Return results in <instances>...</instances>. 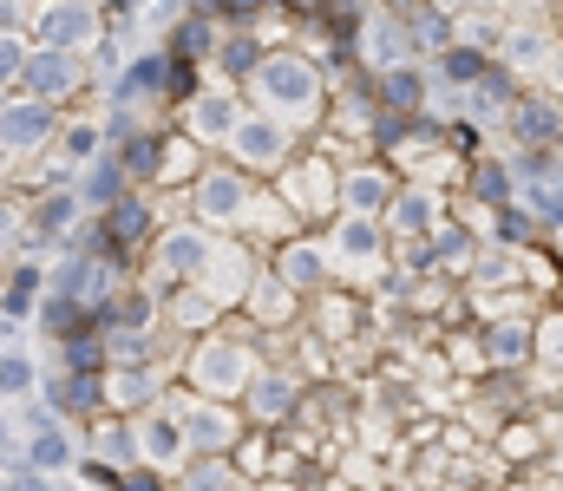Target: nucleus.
<instances>
[{
    "instance_id": "aec40b11",
    "label": "nucleus",
    "mask_w": 563,
    "mask_h": 491,
    "mask_svg": "<svg viewBox=\"0 0 563 491\" xmlns=\"http://www.w3.org/2000/svg\"><path fill=\"white\" fill-rule=\"evenodd\" d=\"M217 439H230V420L223 413H203L197 420V446H217Z\"/></svg>"
},
{
    "instance_id": "6e6552de",
    "label": "nucleus",
    "mask_w": 563,
    "mask_h": 491,
    "mask_svg": "<svg viewBox=\"0 0 563 491\" xmlns=\"http://www.w3.org/2000/svg\"><path fill=\"white\" fill-rule=\"evenodd\" d=\"M288 203H295V210H308V216H314V210H328V203H334V177H328V164H321V158L301 164V170L288 177Z\"/></svg>"
},
{
    "instance_id": "9b49d317",
    "label": "nucleus",
    "mask_w": 563,
    "mask_h": 491,
    "mask_svg": "<svg viewBox=\"0 0 563 491\" xmlns=\"http://www.w3.org/2000/svg\"><path fill=\"white\" fill-rule=\"evenodd\" d=\"M164 263L190 276V269H203V263H210V243H203L197 230H177V236H164Z\"/></svg>"
},
{
    "instance_id": "9d476101",
    "label": "nucleus",
    "mask_w": 563,
    "mask_h": 491,
    "mask_svg": "<svg viewBox=\"0 0 563 491\" xmlns=\"http://www.w3.org/2000/svg\"><path fill=\"white\" fill-rule=\"evenodd\" d=\"M341 256H347V263H374V256H380V230H374L367 216H347V223H341Z\"/></svg>"
},
{
    "instance_id": "f03ea898",
    "label": "nucleus",
    "mask_w": 563,
    "mask_h": 491,
    "mask_svg": "<svg viewBox=\"0 0 563 491\" xmlns=\"http://www.w3.org/2000/svg\"><path fill=\"white\" fill-rule=\"evenodd\" d=\"M33 33H40L53 53H79V46H92L99 20H92V7H86V0H53V7L33 20Z\"/></svg>"
},
{
    "instance_id": "ddd939ff",
    "label": "nucleus",
    "mask_w": 563,
    "mask_h": 491,
    "mask_svg": "<svg viewBox=\"0 0 563 491\" xmlns=\"http://www.w3.org/2000/svg\"><path fill=\"white\" fill-rule=\"evenodd\" d=\"M400 20H367V59H380V66H394L400 59Z\"/></svg>"
},
{
    "instance_id": "f257e3e1",
    "label": "nucleus",
    "mask_w": 563,
    "mask_h": 491,
    "mask_svg": "<svg viewBox=\"0 0 563 491\" xmlns=\"http://www.w3.org/2000/svg\"><path fill=\"white\" fill-rule=\"evenodd\" d=\"M256 92L269 99V112H308L314 92H321V72L308 59H295V53H276V59L256 66Z\"/></svg>"
},
{
    "instance_id": "4be33fe9",
    "label": "nucleus",
    "mask_w": 563,
    "mask_h": 491,
    "mask_svg": "<svg viewBox=\"0 0 563 491\" xmlns=\"http://www.w3.org/2000/svg\"><path fill=\"white\" fill-rule=\"evenodd\" d=\"M0 243H13V216L7 210H0Z\"/></svg>"
},
{
    "instance_id": "dca6fc26",
    "label": "nucleus",
    "mask_w": 563,
    "mask_h": 491,
    "mask_svg": "<svg viewBox=\"0 0 563 491\" xmlns=\"http://www.w3.org/2000/svg\"><path fill=\"white\" fill-rule=\"evenodd\" d=\"M99 459H112V466H125V459H132V433H119V426H106V433H99Z\"/></svg>"
},
{
    "instance_id": "a211bd4d",
    "label": "nucleus",
    "mask_w": 563,
    "mask_h": 491,
    "mask_svg": "<svg viewBox=\"0 0 563 491\" xmlns=\"http://www.w3.org/2000/svg\"><path fill=\"white\" fill-rule=\"evenodd\" d=\"M432 216H439V203H432V197H420V190H413V197H400V223H432Z\"/></svg>"
},
{
    "instance_id": "f8f14e48",
    "label": "nucleus",
    "mask_w": 563,
    "mask_h": 491,
    "mask_svg": "<svg viewBox=\"0 0 563 491\" xmlns=\"http://www.w3.org/2000/svg\"><path fill=\"white\" fill-rule=\"evenodd\" d=\"M203 380H210V387H236V380H243V347H223V341H217V347L203 354Z\"/></svg>"
},
{
    "instance_id": "6ab92c4d",
    "label": "nucleus",
    "mask_w": 563,
    "mask_h": 491,
    "mask_svg": "<svg viewBox=\"0 0 563 491\" xmlns=\"http://www.w3.org/2000/svg\"><path fill=\"white\" fill-rule=\"evenodd\" d=\"M177 446H184L177 426H151V459H177Z\"/></svg>"
},
{
    "instance_id": "423d86ee",
    "label": "nucleus",
    "mask_w": 563,
    "mask_h": 491,
    "mask_svg": "<svg viewBox=\"0 0 563 491\" xmlns=\"http://www.w3.org/2000/svg\"><path fill=\"white\" fill-rule=\"evenodd\" d=\"M26 79H33V92L40 99H66V92H79V59H66V53H40L33 66H26Z\"/></svg>"
},
{
    "instance_id": "0eeeda50",
    "label": "nucleus",
    "mask_w": 563,
    "mask_h": 491,
    "mask_svg": "<svg viewBox=\"0 0 563 491\" xmlns=\"http://www.w3.org/2000/svg\"><path fill=\"white\" fill-rule=\"evenodd\" d=\"M53 112L46 105H20V112H0V152H33L46 138Z\"/></svg>"
},
{
    "instance_id": "20e7f679",
    "label": "nucleus",
    "mask_w": 563,
    "mask_h": 491,
    "mask_svg": "<svg viewBox=\"0 0 563 491\" xmlns=\"http://www.w3.org/2000/svg\"><path fill=\"white\" fill-rule=\"evenodd\" d=\"M250 190H243V177H197V210L210 216V223H236V216H250Z\"/></svg>"
},
{
    "instance_id": "1a4fd4ad",
    "label": "nucleus",
    "mask_w": 563,
    "mask_h": 491,
    "mask_svg": "<svg viewBox=\"0 0 563 491\" xmlns=\"http://www.w3.org/2000/svg\"><path fill=\"white\" fill-rule=\"evenodd\" d=\"M347 203H354V216L387 210V203H394V177H387V170H354V177H347Z\"/></svg>"
},
{
    "instance_id": "39448f33",
    "label": "nucleus",
    "mask_w": 563,
    "mask_h": 491,
    "mask_svg": "<svg viewBox=\"0 0 563 491\" xmlns=\"http://www.w3.org/2000/svg\"><path fill=\"white\" fill-rule=\"evenodd\" d=\"M184 125H190V138H197V145H217V138H230V125H236V105H230V92H203V99L184 112Z\"/></svg>"
},
{
    "instance_id": "2eb2a0df",
    "label": "nucleus",
    "mask_w": 563,
    "mask_h": 491,
    "mask_svg": "<svg viewBox=\"0 0 563 491\" xmlns=\"http://www.w3.org/2000/svg\"><path fill=\"white\" fill-rule=\"evenodd\" d=\"M282 276H288V282H314V276H321V256H314L308 243H295V249L282 256Z\"/></svg>"
},
{
    "instance_id": "4468645a",
    "label": "nucleus",
    "mask_w": 563,
    "mask_h": 491,
    "mask_svg": "<svg viewBox=\"0 0 563 491\" xmlns=\"http://www.w3.org/2000/svg\"><path fill=\"white\" fill-rule=\"evenodd\" d=\"M380 99H387V105H413V99H420V79H413L407 66H394V72L380 79Z\"/></svg>"
},
{
    "instance_id": "f3484780",
    "label": "nucleus",
    "mask_w": 563,
    "mask_h": 491,
    "mask_svg": "<svg viewBox=\"0 0 563 491\" xmlns=\"http://www.w3.org/2000/svg\"><path fill=\"white\" fill-rule=\"evenodd\" d=\"M92 152H99V132H92V125H73V132H66V158L79 164V158H92Z\"/></svg>"
},
{
    "instance_id": "412c9836",
    "label": "nucleus",
    "mask_w": 563,
    "mask_h": 491,
    "mask_svg": "<svg viewBox=\"0 0 563 491\" xmlns=\"http://www.w3.org/2000/svg\"><path fill=\"white\" fill-rule=\"evenodd\" d=\"M13 66H26V53H20V40H13V33L0 26V79H7Z\"/></svg>"
},
{
    "instance_id": "7ed1b4c3",
    "label": "nucleus",
    "mask_w": 563,
    "mask_h": 491,
    "mask_svg": "<svg viewBox=\"0 0 563 491\" xmlns=\"http://www.w3.org/2000/svg\"><path fill=\"white\" fill-rule=\"evenodd\" d=\"M230 145H236V158L250 164V170L288 164V132H282V119H243V125H230Z\"/></svg>"
}]
</instances>
